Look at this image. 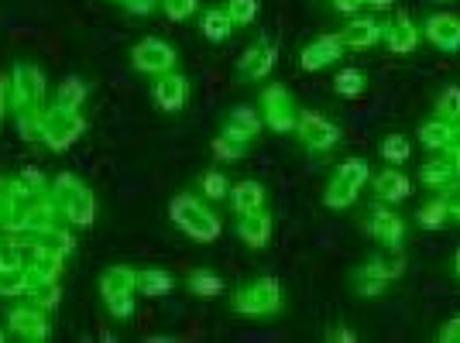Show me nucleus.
<instances>
[{"mask_svg":"<svg viewBox=\"0 0 460 343\" xmlns=\"http://www.w3.org/2000/svg\"><path fill=\"white\" fill-rule=\"evenodd\" d=\"M337 90H340L344 96L361 93V73H354V69H347V73H340V76H337Z\"/></svg>","mask_w":460,"mask_h":343,"instance_id":"22","label":"nucleus"},{"mask_svg":"<svg viewBox=\"0 0 460 343\" xmlns=\"http://www.w3.org/2000/svg\"><path fill=\"white\" fill-rule=\"evenodd\" d=\"M419 137L426 144H433V148H440V144H450V131L443 127V124H429V127H422Z\"/></svg>","mask_w":460,"mask_h":343,"instance_id":"20","label":"nucleus"},{"mask_svg":"<svg viewBox=\"0 0 460 343\" xmlns=\"http://www.w3.org/2000/svg\"><path fill=\"white\" fill-rule=\"evenodd\" d=\"M367 4H375V7H388L392 0H367Z\"/></svg>","mask_w":460,"mask_h":343,"instance_id":"29","label":"nucleus"},{"mask_svg":"<svg viewBox=\"0 0 460 343\" xmlns=\"http://www.w3.org/2000/svg\"><path fill=\"white\" fill-rule=\"evenodd\" d=\"M443 203H433V206H426V210H419V223L422 227H440L443 223Z\"/></svg>","mask_w":460,"mask_h":343,"instance_id":"23","label":"nucleus"},{"mask_svg":"<svg viewBox=\"0 0 460 343\" xmlns=\"http://www.w3.org/2000/svg\"><path fill=\"white\" fill-rule=\"evenodd\" d=\"M337 179H344V182H350V186L357 189V186L367 179V165H365V162H347V165H340Z\"/></svg>","mask_w":460,"mask_h":343,"instance_id":"16","label":"nucleus"},{"mask_svg":"<svg viewBox=\"0 0 460 343\" xmlns=\"http://www.w3.org/2000/svg\"><path fill=\"white\" fill-rule=\"evenodd\" d=\"M375 233H378V241H385V244H395V241H399V233H402L399 216L378 210V213H375Z\"/></svg>","mask_w":460,"mask_h":343,"instance_id":"12","label":"nucleus"},{"mask_svg":"<svg viewBox=\"0 0 460 343\" xmlns=\"http://www.w3.org/2000/svg\"><path fill=\"white\" fill-rule=\"evenodd\" d=\"M385 158H388V162H405V158H409V141H405V137H399V134H392V137H388V141H385Z\"/></svg>","mask_w":460,"mask_h":343,"instance_id":"18","label":"nucleus"},{"mask_svg":"<svg viewBox=\"0 0 460 343\" xmlns=\"http://www.w3.org/2000/svg\"><path fill=\"white\" fill-rule=\"evenodd\" d=\"M141 285H145V292L152 295V292H165V288H169V278L155 271V275H145V278H141Z\"/></svg>","mask_w":460,"mask_h":343,"instance_id":"27","label":"nucleus"},{"mask_svg":"<svg viewBox=\"0 0 460 343\" xmlns=\"http://www.w3.org/2000/svg\"><path fill=\"white\" fill-rule=\"evenodd\" d=\"M271 58H275V52L271 48H254V52H248V58L241 62V76L251 79V76H265L271 65Z\"/></svg>","mask_w":460,"mask_h":343,"instance_id":"9","label":"nucleus"},{"mask_svg":"<svg viewBox=\"0 0 460 343\" xmlns=\"http://www.w3.org/2000/svg\"><path fill=\"white\" fill-rule=\"evenodd\" d=\"M337 38H340V45H347V48H367L371 41L378 38V24H375V21H354L344 35H337Z\"/></svg>","mask_w":460,"mask_h":343,"instance_id":"7","label":"nucleus"},{"mask_svg":"<svg viewBox=\"0 0 460 343\" xmlns=\"http://www.w3.org/2000/svg\"><path fill=\"white\" fill-rule=\"evenodd\" d=\"M137 69H169L172 65V52L162 45V41H145L135 52Z\"/></svg>","mask_w":460,"mask_h":343,"instance_id":"5","label":"nucleus"},{"mask_svg":"<svg viewBox=\"0 0 460 343\" xmlns=\"http://www.w3.org/2000/svg\"><path fill=\"white\" fill-rule=\"evenodd\" d=\"M234 206H237L241 216H244V213H254L261 206V186H258V182H241L237 192H234Z\"/></svg>","mask_w":460,"mask_h":343,"instance_id":"8","label":"nucleus"},{"mask_svg":"<svg viewBox=\"0 0 460 343\" xmlns=\"http://www.w3.org/2000/svg\"><path fill=\"white\" fill-rule=\"evenodd\" d=\"M203 31H207V38H224L230 31V14L224 11H210L207 21H203Z\"/></svg>","mask_w":460,"mask_h":343,"instance_id":"15","label":"nucleus"},{"mask_svg":"<svg viewBox=\"0 0 460 343\" xmlns=\"http://www.w3.org/2000/svg\"><path fill=\"white\" fill-rule=\"evenodd\" d=\"M241 233L248 237V244H265V237H268V220L258 216V213H244Z\"/></svg>","mask_w":460,"mask_h":343,"instance_id":"14","label":"nucleus"},{"mask_svg":"<svg viewBox=\"0 0 460 343\" xmlns=\"http://www.w3.org/2000/svg\"><path fill=\"white\" fill-rule=\"evenodd\" d=\"M182 96H186V83L179 76H162L155 86V100L165 107V110H179L182 107Z\"/></svg>","mask_w":460,"mask_h":343,"instance_id":"6","label":"nucleus"},{"mask_svg":"<svg viewBox=\"0 0 460 343\" xmlns=\"http://www.w3.org/2000/svg\"><path fill=\"white\" fill-rule=\"evenodd\" d=\"M375 275L378 278H392V275H402V254H385L375 265Z\"/></svg>","mask_w":460,"mask_h":343,"instance_id":"19","label":"nucleus"},{"mask_svg":"<svg viewBox=\"0 0 460 343\" xmlns=\"http://www.w3.org/2000/svg\"><path fill=\"white\" fill-rule=\"evenodd\" d=\"M388 41L395 52H409V48H416V28L409 21H395V28L388 31Z\"/></svg>","mask_w":460,"mask_h":343,"instance_id":"13","label":"nucleus"},{"mask_svg":"<svg viewBox=\"0 0 460 343\" xmlns=\"http://www.w3.org/2000/svg\"><path fill=\"white\" fill-rule=\"evenodd\" d=\"M457 268H460V254H457Z\"/></svg>","mask_w":460,"mask_h":343,"instance_id":"30","label":"nucleus"},{"mask_svg":"<svg viewBox=\"0 0 460 343\" xmlns=\"http://www.w3.org/2000/svg\"><path fill=\"white\" fill-rule=\"evenodd\" d=\"M303 141L313 144V148H330V144L337 141V127H333V124H326L323 117L306 114L303 117Z\"/></svg>","mask_w":460,"mask_h":343,"instance_id":"3","label":"nucleus"},{"mask_svg":"<svg viewBox=\"0 0 460 343\" xmlns=\"http://www.w3.org/2000/svg\"><path fill=\"white\" fill-rule=\"evenodd\" d=\"M224 192H227V182H224V175H220V172H210V175H207V196L220 199Z\"/></svg>","mask_w":460,"mask_h":343,"instance_id":"26","label":"nucleus"},{"mask_svg":"<svg viewBox=\"0 0 460 343\" xmlns=\"http://www.w3.org/2000/svg\"><path fill=\"white\" fill-rule=\"evenodd\" d=\"M378 196L382 199H405L409 196V179L395 175V172H385L382 179H378Z\"/></svg>","mask_w":460,"mask_h":343,"instance_id":"11","label":"nucleus"},{"mask_svg":"<svg viewBox=\"0 0 460 343\" xmlns=\"http://www.w3.org/2000/svg\"><path fill=\"white\" fill-rule=\"evenodd\" d=\"M172 216L182 223V227L189 230L192 237H203V241H213L216 237V220H213L207 210H199V203L196 199H189V196H179V199H172Z\"/></svg>","mask_w":460,"mask_h":343,"instance_id":"1","label":"nucleus"},{"mask_svg":"<svg viewBox=\"0 0 460 343\" xmlns=\"http://www.w3.org/2000/svg\"><path fill=\"white\" fill-rule=\"evenodd\" d=\"M357 4H365V0H337V7H340V11H354Z\"/></svg>","mask_w":460,"mask_h":343,"instance_id":"28","label":"nucleus"},{"mask_svg":"<svg viewBox=\"0 0 460 343\" xmlns=\"http://www.w3.org/2000/svg\"><path fill=\"white\" fill-rule=\"evenodd\" d=\"M429 38L437 41L440 48H460V21L457 18H446V14H440V18H433L429 21Z\"/></svg>","mask_w":460,"mask_h":343,"instance_id":"4","label":"nucleus"},{"mask_svg":"<svg viewBox=\"0 0 460 343\" xmlns=\"http://www.w3.org/2000/svg\"><path fill=\"white\" fill-rule=\"evenodd\" d=\"M192 288L203 292V295H216L220 292V278H213V275H192Z\"/></svg>","mask_w":460,"mask_h":343,"instance_id":"24","label":"nucleus"},{"mask_svg":"<svg viewBox=\"0 0 460 343\" xmlns=\"http://www.w3.org/2000/svg\"><path fill=\"white\" fill-rule=\"evenodd\" d=\"M227 14H230V21H241V24H248V21L258 14V4H254V0H230Z\"/></svg>","mask_w":460,"mask_h":343,"instance_id":"17","label":"nucleus"},{"mask_svg":"<svg viewBox=\"0 0 460 343\" xmlns=\"http://www.w3.org/2000/svg\"><path fill=\"white\" fill-rule=\"evenodd\" d=\"M275 292H278L275 282H258L251 292H244V295L237 299V309H244V312H268V309L278 305V295H275Z\"/></svg>","mask_w":460,"mask_h":343,"instance_id":"2","label":"nucleus"},{"mask_svg":"<svg viewBox=\"0 0 460 343\" xmlns=\"http://www.w3.org/2000/svg\"><path fill=\"white\" fill-rule=\"evenodd\" d=\"M165 7H169V14H172L175 21H182V18H189V14H192V7H196V0H169Z\"/></svg>","mask_w":460,"mask_h":343,"instance_id":"25","label":"nucleus"},{"mask_svg":"<svg viewBox=\"0 0 460 343\" xmlns=\"http://www.w3.org/2000/svg\"><path fill=\"white\" fill-rule=\"evenodd\" d=\"M337 52H340V38L333 35V38H323L320 45H313L306 56H303V62H306L309 69H320V65H323V62H330Z\"/></svg>","mask_w":460,"mask_h":343,"instance_id":"10","label":"nucleus"},{"mask_svg":"<svg viewBox=\"0 0 460 343\" xmlns=\"http://www.w3.org/2000/svg\"><path fill=\"white\" fill-rule=\"evenodd\" d=\"M440 117H460V90L457 86H450V90L440 96Z\"/></svg>","mask_w":460,"mask_h":343,"instance_id":"21","label":"nucleus"}]
</instances>
